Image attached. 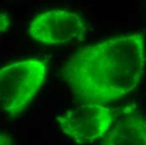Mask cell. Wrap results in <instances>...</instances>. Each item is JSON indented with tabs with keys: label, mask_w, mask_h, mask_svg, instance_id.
I'll list each match as a JSON object with an SVG mask.
<instances>
[{
	"label": "cell",
	"mask_w": 146,
	"mask_h": 145,
	"mask_svg": "<svg viewBox=\"0 0 146 145\" xmlns=\"http://www.w3.org/2000/svg\"><path fill=\"white\" fill-rule=\"evenodd\" d=\"M101 145H146V119L131 108L124 111Z\"/></svg>",
	"instance_id": "5b68a950"
},
{
	"label": "cell",
	"mask_w": 146,
	"mask_h": 145,
	"mask_svg": "<svg viewBox=\"0 0 146 145\" xmlns=\"http://www.w3.org/2000/svg\"><path fill=\"white\" fill-rule=\"evenodd\" d=\"M27 29L34 40L54 46L81 41L87 33L82 17L65 9H54L38 15L30 21Z\"/></svg>",
	"instance_id": "277c9868"
},
{
	"label": "cell",
	"mask_w": 146,
	"mask_h": 145,
	"mask_svg": "<svg viewBox=\"0 0 146 145\" xmlns=\"http://www.w3.org/2000/svg\"><path fill=\"white\" fill-rule=\"evenodd\" d=\"M47 74L43 60L28 58L0 70V106L9 117L19 116L27 108L42 87Z\"/></svg>",
	"instance_id": "7a4b0ae2"
},
{
	"label": "cell",
	"mask_w": 146,
	"mask_h": 145,
	"mask_svg": "<svg viewBox=\"0 0 146 145\" xmlns=\"http://www.w3.org/2000/svg\"><path fill=\"white\" fill-rule=\"evenodd\" d=\"M0 145H13V138L6 132H0Z\"/></svg>",
	"instance_id": "8992f818"
},
{
	"label": "cell",
	"mask_w": 146,
	"mask_h": 145,
	"mask_svg": "<svg viewBox=\"0 0 146 145\" xmlns=\"http://www.w3.org/2000/svg\"><path fill=\"white\" fill-rule=\"evenodd\" d=\"M115 112L95 103H84L66 111L56 120L62 134L78 144L102 139L113 127Z\"/></svg>",
	"instance_id": "3957f363"
},
{
	"label": "cell",
	"mask_w": 146,
	"mask_h": 145,
	"mask_svg": "<svg viewBox=\"0 0 146 145\" xmlns=\"http://www.w3.org/2000/svg\"><path fill=\"white\" fill-rule=\"evenodd\" d=\"M145 61L144 35L133 34L80 49L68 59L62 75L78 102L105 105L137 88Z\"/></svg>",
	"instance_id": "6da1fadb"
},
{
	"label": "cell",
	"mask_w": 146,
	"mask_h": 145,
	"mask_svg": "<svg viewBox=\"0 0 146 145\" xmlns=\"http://www.w3.org/2000/svg\"><path fill=\"white\" fill-rule=\"evenodd\" d=\"M10 25V19L9 16L1 13V30L5 31L6 29Z\"/></svg>",
	"instance_id": "52a82bcc"
}]
</instances>
